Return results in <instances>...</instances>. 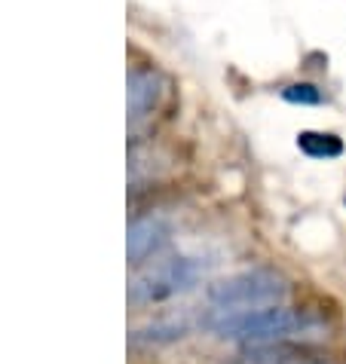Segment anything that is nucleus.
<instances>
[{"mask_svg": "<svg viewBox=\"0 0 346 364\" xmlns=\"http://www.w3.org/2000/svg\"><path fill=\"white\" fill-rule=\"evenodd\" d=\"M298 147L310 159H337L343 154V141L334 132H300Z\"/></svg>", "mask_w": 346, "mask_h": 364, "instance_id": "0eeeda50", "label": "nucleus"}, {"mask_svg": "<svg viewBox=\"0 0 346 364\" xmlns=\"http://www.w3.org/2000/svg\"><path fill=\"white\" fill-rule=\"evenodd\" d=\"M288 297V282L276 269H246L209 288V303L221 312H248L279 306Z\"/></svg>", "mask_w": 346, "mask_h": 364, "instance_id": "f03ea898", "label": "nucleus"}, {"mask_svg": "<svg viewBox=\"0 0 346 364\" xmlns=\"http://www.w3.org/2000/svg\"><path fill=\"white\" fill-rule=\"evenodd\" d=\"M172 236V227L166 218L159 215H147L129 224V239H126V251H129V264H145L150 255L166 245Z\"/></svg>", "mask_w": 346, "mask_h": 364, "instance_id": "20e7f679", "label": "nucleus"}, {"mask_svg": "<svg viewBox=\"0 0 346 364\" xmlns=\"http://www.w3.org/2000/svg\"><path fill=\"white\" fill-rule=\"evenodd\" d=\"M206 328L215 331L224 340H239V343H248V346H270V343L313 337V333H319V321L279 303V306H263L248 312L215 309L206 318Z\"/></svg>", "mask_w": 346, "mask_h": 364, "instance_id": "f257e3e1", "label": "nucleus"}, {"mask_svg": "<svg viewBox=\"0 0 346 364\" xmlns=\"http://www.w3.org/2000/svg\"><path fill=\"white\" fill-rule=\"evenodd\" d=\"M187 333L184 321H159V325H150V328H141L132 333V343H169V340H181Z\"/></svg>", "mask_w": 346, "mask_h": 364, "instance_id": "6e6552de", "label": "nucleus"}, {"mask_svg": "<svg viewBox=\"0 0 346 364\" xmlns=\"http://www.w3.org/2000/svg\"><path fill=\"white\" fill-rule=\"evenodd\" d=\"M236 364H325L319 355L294 346H282V343H270V346H251L246 355H239Z\"/></svg>", "mask_w": 346, "mask_h": 364, "instance_id": "423d86ee", "label": "nucleus"}, {"mask_svg": "<svg viewBox=\"0 0 346 364\" xmlns=\"http://www.w3.org/2000/svg\"><path fill=\"white\" fill-rule=\"evenodd\" d=\"M202 279V264L193 257H172L162 260L154 269L141 272L129 285V303L147 306V303H162L190 291Z\"/></svg>", "mask_w": 346, "mask_h": 364, "instance_id": "7ed1b4c3", "label": "nucleus"}, {"mask_svg": "<svg viewBox=\"0 0 346 364\" xmlns=\"http://www.w3.org/2000/svg\"><path fill=\"white\" fill-rule=\"evenodd\" d=\"M282 98L291 101V105H322V101H325L322 89L313 86V83H291V86H285Z\"/></svg>", "mask_w": 346, "mask_h": 364, "instance_id": "1a4fd4ad", "label": "nucleus"}, {"mask_svg": "<svg viewBox=\"0 0 346 364\" xmlns=\"http://www.w3.org/2000/svg\"><path fill=\"white\" fill-rule=\"evenodd\" d=\"M159 101V77L154 70H132L129 77V117L132 123L145 119L147 114H154Z\"/></svg>", "mask_w": 346, "mask_h": 364, "instance_id": "39448f33", "label": "nucleus"}]
</instances>
